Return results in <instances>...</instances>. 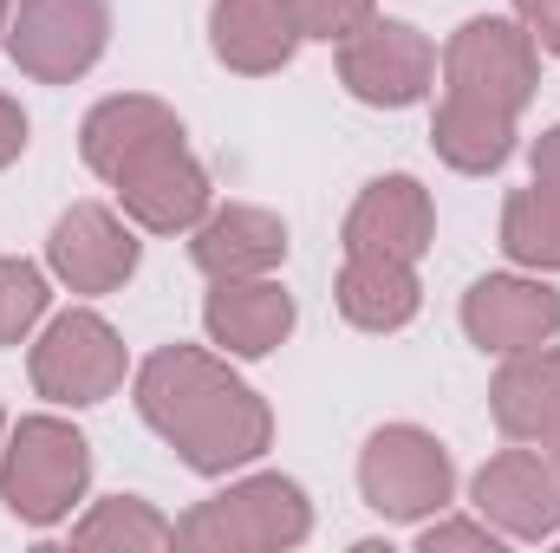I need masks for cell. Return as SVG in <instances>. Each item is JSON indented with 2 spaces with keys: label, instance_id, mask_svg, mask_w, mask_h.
<instances>
[{
  "label": "cell",
  "instance_id": "12",
  "mask_svg": "<svg viewBox=\"0 0 560 553\" xmlns=\"http://www.w3.org/2000/svg\"><path fill=\"white\" fill-rule=\"evenodd\" d=\"M463 332L495 358L548 345L560 339V293L541 274H482L463 293Z\"/></svg>",
  "mask_w": 560,
  "mask_h": 553
},
{
  "label": "cell",
  "instance_id": "10",
  "mask_svg": "<svg viewBox=\"0 0 560 553\" xmlns=\"http://www.w3.org/2000/svg\"><path fill=\"white\" fill-rule=\"evenodd\" d=\"M143 242L131 235V222L105 202H72L52 235H46V274L59 280L66 293H118L125 280L138 274Z\"/></svg>",
  "mask_w": 560,
  "mask_h": 553
},
{
  "label": "cell",
  "instance_id": "18",
  "mask_svg": "<svg viewBox=\"0 0 560 553\" xmlns=\"http://www.w3.org/2000/svg\"><path fill=\"white\" fill-rule=\"evenodd\" d=\"M209 46L229 72L242 79H268L293 59L300 46V26H293V7L287 0H215L209 7Z\"/></svg>",
  "mask_w": 560,
  "mask_h": 553
},
{
  "label": "cell",
  "instance_id": "30",
  "mask_svg": "<svg viewBox=\"0 0 560 553\" xmlns=\"http://www.w3.org/2000/svg\"><path fill=\"white\" fill-rule=\"evenodd\" d=\"M7 13H13V0H0V33H7Z\"/></svg>",
  "mask_w": 560,
  "mask_h": 553
},
{
  "label": "cell",
  "instance_id": "14",
  "mask_svg": "<svg viewBox=\"0 0 560 553\" xmlns=\"http://www.w3.org/2000/svg\"><path fill=\"white\" fill-rule=\"evenodd\" d=\"M202 332L222 358H268L293 332V293L275 274L255 280H209L202 299Z\"/></svg>",
  "mask_w": 560,
  "mask_h": 553
},
{
  "label": "cell",
  "instance_id": "9",
  "mask_svg": "<svg viewBox=\"0 0 560 553\" xmlns=\"http://www.w3.org/2000/svg\"><path fill=\"white\" fill-rule=\"evenodd\" d=\"M112 189H118L125 222L143 228V235H189L215 209L209 169L196 163L189 138H170V143H156V150H143L138 163H125L112 176Z\"/></svg>",
  "mask_w": 560,
  "mask_h": 553
},
{
  "label": "cell",
  "instance_id": "25",
  "mask_svg": "<svg viewBox=\"0 0 560 553\" xmlns=\"http://www.w3.org/2000/svg\"><path fill=\"white\" fill-rule=\"evenodd\" d=\"M418 553H502V534L476 515V521H456V515H430L418 521Z\"/></svg>",
  "mask_w": 560,
  "mask_h": 553
},
{
  "label": "cell",
  "instance_id": "17",
  "mask_svg": "<svg viewBox=\"0 0 560 553\" xmlns=\"http://www.w3.org/2000/svg\"><path fill=\"white\" fill-rule=\"evenodd\" d=\"M489 416L509 443H548L560 430V345H528L509 352L502 372L489 378Z\"/></svg>",
  "mask_w": 560,
  "mask_h": 553
},
{
  "label": "cell",
  "instance_id": "2",
  "mask_svg": "<svg viewBox=\"0 0 560 553\" xmlns=\"http://www.w3.org/2000/svg\"><path fill=\"white\" fill-rule=\"evenodd\" d=\"M92 489V443L66 416H20L0 443V502L20 528L46 534L72 521Z\"/></svg>",
  "mask_w": 560,
  "mask_h": 553
},
{
  "label": "cell",
  "instance_id": "11",
  "mask_svg": "<svg viewBox=\"0 0 560 553\" xmlns=\"http://www.w3.org/2000/svg\"><path fill=\"white\" fill-rule=\"evenodd\" d=\"M469 502L502 541H555L560 534V475L535 443L489 456L469 482Z\"/></svg>",
  "mask_w": 560,
  "mask_h": 553
},
{
  "label": "cell",
  "instance_id": "19",
  "mask_svg": "<svg viewBox=\"0 0 560 553\" xmlns=\"http://www.w3.org/2000/svg\"><path fill=\"white\" fill-rule=\"evenodd\" d=\"M332 299H339V313L359 332H405L423 306L418 261H398V255H346Z\"/></svg>",
  "mask_w": 560,
  "mask_h": 553
},
{
  "label": "cell",
  "instance_id": "27",
  "mask_svg": "<svg viewBox=\"0 0 560 553\" xmlns=\"http://www.w3.org/2000/svg\"><path fill=\"white\" fill-rule=\"evenodd\" d=\"M528 183H541V189H555L560 196V125H548L541 138H535V150H528Z\"/></svg>",
  "mask_w": 560,
  "mask_h": 553
},
{
  "label": "cell",
  "instance_id": "21",
  "mask_svg": "<svg viewBox=\"0 0 560 553\" xmlns=\"http://www.w3.org/2000/svg\"><path fill=\"white\" fill-rule=\"evenodd\" d=\"M72 548L85 553H156V548H176V521H163L143 495H105L92 502L79 521H72Z\"/></svg>",
  "mask_w": 560,
  "mask_h": 553
},
{
  "label": "cell",
  "instance_id": "3",
  "mask_svg": "<svg viewBox=\"0 0 560 553\" xmlns=\"http://www.w3.org/2000/svg\"><path fill=\"white\" fill-rule=\"evenodd\" d=\"M313 534V502L293 475H242L222 495L196 502L176 521V548L189 553H287Z\"/></svg>",
  "mask_w": 560,
  "mask_h": 553
},
{
  "label": "cell",
  "instance_id": "4",
  "mask_svg": "<svg viewBox=\"0 0 560 553\" xmlns=\"http://www.w3.org/2000/svg\"><path fill=\"white\" fill-rule=\"evenodd\" d=\"M359 495L372 515L418 528L456 502V462L423 423H385L359 449Z\"/></svg>",
  "mask_w": 560,
  "mask_h": 553
},
{
  "label": "cell",
  "instance_id": "13",
  "mask_svg": "<svg viewBox=\"0 0 560 553\" xmlns=\"http://www.w3.org/2000/svg\"><path fill=\"white\" fill-rule=\"evenodd\" d=\"M346 255H398V261H423L436 242V202L418 176H372L359 189V202L346 209L339 228Z\"/></svg>",
  "mask_w": 560,
  "mask_h": 553
},
{
  "label": "cell",
  "instance_id": "24",
  "mask_svg": "<svg viewBox=\"0 0 560 553\" xmlns=\"http://www.w3.org/2000/svg\"><path fill=\"white\" fill-rule=\"evenodd\" d=\"M287 7H293L300 39H326V46L352 39L378 20V0H287Z\"/></svg>",
  "mask_w": 560,
  "mask_h": 553
},
{
  "label": "cell",
  "instance_id": "22",
  "mask_svg": "<svg viewBox=\"0 0 560 553\" xmlns=\"http://www.w3.org/2000/svg\"><path fill=\"white\" fill-rule=\"evenodd\" d=\"M502 255L528 274H560V196L528 183L502 202Z\"/></svg>",
  "mask_w": 560,
  "mask_h": 553
},
{
  "label": "cell",
  "instance_id": "7",
  "mask_svg": "<svg viewBox=\"0 0 560 553\" xmlns=\"http://www.w3.org/2000/svg\"><path fill=\"white\" fill-rule=\"evenodd\" d=\"M0 39L33 85H72L112 46V0H13Z\"/></svg>",
  "mask_w": 560,
  "mask_h": 553
},
{
  "label": "cell",
  "instance_id": "28",
  "mask_svg": "<svg viewBox=\"0 0 560 553\" xmlns=\"http://www.w3.org/2000/svg\"><path fill=\"white\" fill-rule=\"evenodd\" d=\"M20 150H26V111L0 92V169H13V163H20Z\"/></svg>",
  "mask_w": 560,
  "mask_h": 553
},
{
  "label": "cell",
  "instance_id": "15",
  "mask_svg": "<svg viewBox=\"0 0 560 553\" xmlns=\"http://www.w3.org/2000/svg\"><path fill=\"white\" fill-rule=\"evenodd\" d=\"M189 261L209 280H255L287 261V222L255 202H222L189 228Z\"/></svg>",
  "mask_w": 560,
  "mask_h": 553
},
{
  "label": "cell",
  "instance_id": "8",
  "mask_svg": "<svg viewBox=\"0 0 560 553\" xmlns=\"http://www.w3.org/2000/svg\"><path fill=\"white\" fill-rule=\"evenodd\" d=\"M339 85L372 111H411L436 85V46L411 20H372L365 33L339 39Z\"/></svg>",
  "mask_w": 560,
  "mask_h": 553
},
{
  "label": "cell",
  "instance_id": "26",
  "mask_svg": "<svg viewBox=\"0 0 560 553\" xmlns=\"http://www.w3.org/2000/svg\"><path fill=\"white\" fill-rule=\"evenodd\" d=\"M515 20L528 26V39H535L541 52L560 59V0H515Z\"/></svg>",
  "mask_w": 560,
  "mask_h": 553
},
{
  "label": "cell",
  "instance_id": "1",
  "mask_svg": "<svg viewBox=\"0 0 560 553\" xmlns=\"http://www.w3.org/2000/svg\"><path fill=\"white\" fill-rule=\"evenodd\" d=\"M131 398H138V416L196 475H235L261 462L275 443L268 398L248 378H235L222 352H202V345H156L138 365Z\"/></svg>",
  "mask_w": 560,
  "mask_h": 553
},
{
  "label": "cell",
  "instance_id": "16",
  "mask_svg": "<svg viewBox=\"0 0 560 553\" xmlns=\"http://www.w3.org/2000/svg\"><path fill=\"white\" fill-rule=\"evenodd\" d=\"M183 138V118L163 105V98H150V92H112V98H98L92 111H85V125H79V156H85V169L92 176H118L125 163H138L143 150H156V143Z\"/></svg>",
  "mask_w": 560,
  "mask_h": 553
},
{
  "label": "cell",
  "instance_id": "32",
  "mask_svg": "<svg viewBox=\"0 0 560 553\" xmlns=\"http://www.w3.org/2000/svg\"><path fill=\"white\" fill-rule=\"evenodd\" d=\"M555 541H560V534H555Z\"/></svg>",
  "mask_w": 560,
  "mask_h": 553
},
{
  "label": "cell",
  "instance_id": "6",
  "mask_svg": "<svg viewBox=\"0 0 560 553\" xmlns=\"http://www.w3.org/2000/svg\"><path fill=\"white\" fill-rule=\"evenodd\" d=\"M436 66H443V92L476 98V105L509 111V118H522L535 85H541V46L528 39L522 20H502V13L463 20Z\"/></svg>",
  "mask_w": 560,
  "mask_h": 553
},
{
  "label": "cell",
  "instance_id": "23",
  "mask_svg": "<svg viewBox=\"0 0 560 553\" xmlns=\"http://www.w3.org/2000/svg\"><path fill=\"white\" fill-rule=\"evenodd\" d=\"M46 306H52L46 268H33L20 255H0V345H26L33 326L46 319Z\"/></svg>",
  "mask_w": 560,
  "mask_h": 553
},
{
  "label": "cell",
  "instance_id": "20",
  "mask_svg": "<svg viewBox=\"0 0 560 553\" xmlns=\"http://www.w3.org/2000/svg\"><path fill=\"white\" fill-rule=\"evenodd\" d=\"M430 150L456 169V176H489L515 156V118L509 111H489L476 98H456L443 92L436 118H430Z\"/></svg>",
  "mask_w": 560,
  "mask_h": 553
},
{
  "label": "cell",
  "instance_id": "29",
  "mask_svg": "<svg viewBox=\"0 0 560 553\" xmlns=\"http://www.w3.org/2000/svg\"><path fill=\"white\" fill-rule=\"evenodd\" d=\"M541 456L555 462V475H560V430H555V436H548V443H541Z\"/></svg>",
  "mask_w": 560,
  "mask_h": 553
},
{
  "label": "cell",
  "instance_id": "31",
  "mask_svg": "<svg viewBox=\"0 0 560 553\" xmlns=\"http://www.w3.org/2000/svg\"><path fill=\"white\" fill-rule=\"evenodd\" d=\"M0 443H7V411H0Z\"/></svg>",
  "mask_w": 560,
  "mask_h": 553
},
{
  "label": "cell",
  "instance_id": "5",
  "mask_svg": "<svg viewBox=\"0 0 560 553\" xmlns=\"http://www.w3.org/2000/svg\"><path fill=\"white\" fill-rule=\"evenodd\" d=\"M125 372H131L125 339H118V326H112L105 313H92V306H72V313L46 319V332H39L33 352H26L33 391H39L46 404H72V411L118 398V391H125Z\"/></svg>",
  "mask_w": 560,
  "mask_h": 553
}]
</instances>
